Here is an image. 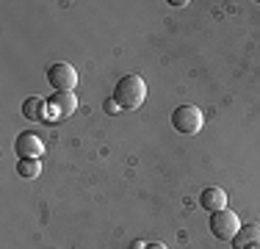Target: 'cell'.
Listing matches in <instances>:
<instances>
[{"mask_svg":"<svg viewBox=\"0 0 260 249\" xmlns=\"http://www.w3.org/2000/svg\"><path fill=\"white\" fill-rule=\"evenodd\" d=\"M202 111L197 108V105H177L175 111H172V128L177 130V133L183 136H194L202 130Z\"/></svg>","mask_w":260,"mask_h":249,"instance_id":"2","label":"cell"},{"mask_svg":"<svg viewBox=\"0 0 260 249\" xmlns=\"http://www.w3.org/2000/svg\"><path fill=\"white\" fill-rule=\"evenodd\" d=\"M14 152H17V158H42L45 155V141L34 130H22L14 141Z\"/></svg>","mask_w":260,"mask_h":249,"instance_id":"6","label":"cell"},{"mask_svg":"<svg viewBox=\"0 0 260 249\" xmlns=\"http://www.w3.org/2000/svg\"><path fill=\"white\" fill-rule=\"evenodd\" d=\"M47 80H50V86L55 91H72L78 86V72L72 64L58 61V64H53L50 70H47Z\"/></svg>","mask_w":260,"mask_h":249,"instance_id":"4","label":"cell"},{"mask_svg":"<svg viewBox=\"0 0 260 249\" xmlns=\"http://www.w3.org/2000/svg\"><path fill=\"white\" fill-rule=\"evenodd\" d=\"M17 174L22 180H36L42 174V161L39 158H20L17 161Z\"/></svg>","mask_w":260,"mask_h":249,"instance_id":"10","label":"cell"},{"mask_svg":"<svg viewBox=\"0 0 260 249\" xmlns=\"http://www.w3.org/2000/svg\"><path fill=\"white\" fill-rule=\"evenodd\" d=\"M144 249H166V246H164V244H155V241H152V244H147Z\"/></svg>","mask_w":260,"mask_h":249,"instance_id":"11","label":"cell"},{"mask_svg":"<svg viewBox=\"0 0 260 249\" xmlns=\"http://www.w3.org/2000/svg\"><path fill=\"white\" fill-rule=\"evenodd\" d=\"M238 213L235 210H216V213H210V233L216 235L219 241H233L235 233H238Z\"/></svg>","mask_w":260,"mask_h":249,"instance_id":"3","label":"cell"},{"mask_svg":"<svg viewBox=\"0 0 260 249\" xmlns=\"http://www.w3.org/2000/svg\"><path fill=\"white\" fill-rule=\"evenodd\" d=\"M200 205L210 213H216V210H224L227 208V194L224 189H219V185H208V189H202L200 194Z\"/></svg>","mask_w":260,"mask_h":249,"instance_id":"8","label":"cell"},{"mask_svg":"<svg viewBox=\"0 0 260 249\" xmlns=\"http://www.w3.org/2000/svg\"><path fill=\"white\" fill-rule=\"evenodd\" d=\"M144 100H147V83L141 75H125V78H119V83L114 89V103L119 108L136 111L144 105Z\"/></svg>","mask_w":260,"mask_h":249,"instance_id":"1","label":"cell"},{"mask_svg":"<svg viewBox=\"0 0 260 249\" xmlns=\"http://www.w3.org/2000/svg\"><path fill=\"white\" fill-rule=\"evenodd\" d=\"M233 249H260V224H241L233 238Z\"/></svg>","mask_w":260,"mask_h":249,"instance_id":"7","label":"cell"},{"mask_svg":"<svg viewBox=\"0 0 260 249\" xmlns=\"http://www.w3.org/2000/svg\"><path fill=\"white\" fill-rule=\"evenodd\" d=\"M78 108V97L72 91H55V95L47 100V119H67L72 116Z\"/></svg>","mask_w":260,"mask_h":249,"instance_id":"5","label":"cell"},{"mask_svg":"<svg viewBox=\"0 0 260 249\" xmlns=\"http://www.w3.org/2000/svg\"><path fill=\"white\" fill-rule=\"evenodd\" d=\"M22 116H25V119H47V100L28 97L25 103H22Z\"/></svg>","mask_w":260,"mask_h":249,"instance_id":"9","label":"cell"}]
</instances>
